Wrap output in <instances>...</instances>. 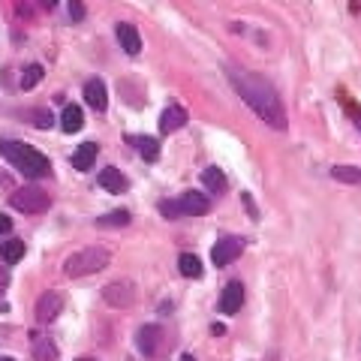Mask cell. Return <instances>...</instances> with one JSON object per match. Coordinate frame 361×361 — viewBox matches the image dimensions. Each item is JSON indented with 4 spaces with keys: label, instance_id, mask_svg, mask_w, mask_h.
Instances as JSON below:
<instances>
[{
    "label": "cell",
    "instance_id": "6da1fadb",
    "mask_svg": "<svg viewBox=\"0 0 361 361\" xmlns=\"http://www.w3.org/2000/svg\"><path fill=\"white\" fill-rule=\"evenodd\" d=\"M229 82L235 87L247 106L256 111V118H262L268 127L274 130H286V109H283V99L277 97V90L271 87L268 78L256 75L250 70H238V66H229Z\"/></svg>",
    "mask_w": 361,
    "mask_h": 361
},
{
    "label": "cell",
    "instance_id": "7a4b0ae2",
    "mask_svg": "<svg viewBox=\"0 0 361 361\" xmlns=\"http://www.w3.org/2000/svg\"><path fill=\"white\" fill-rule=\"evenodd\" d=\"M0 157H6V160L13 163L25 178H45V175L51 172L49 157H42L27 142H13V139L0 142Z\"/></svg>",
    "mask_w": 361,
    "mask_h": 361
},
{
    "label": "cell",
    "instance_id": "3957f363",
    "mask_svg": "<svg viewBox=\"0 0 361 361\" xmlns=\"http://www.w3.org/2000/svg\"><path fill=\"white\" fill-rule=\"evenodd\" d=\"M109 250L106 247H85V250L73 253L70 259L63 262V274L66 277H87V274H97L109 265Z\"/></svg>",
    "mask_w": 361,
    "mask_h": 361
},
{
    "label": "cell",
    "instance_id": "277c9868",
    "mask_svg": "<svg viewBox=\"0 0 361 361\" xmlns=\"http://www.w3.org/2000/svg\"><path fill=\"white\" fill-rule=\"evenodd\" d=\"M9 205H13L16 211H21V214H39V211H45L51 205V199H49L45 190L27 184V187H21V190H16V193L9 196Z\"/></svg>",
    "mask_w": 361,
    "mask_h": 361
},
{
    "label": "cell",
    "instance_id": "5b68a950",
    "mask_svg": "<svg viewBox=\"0 0 361 361\" xmlns=\"http://www.w3.org/2000/svg\"><path fill=\"white\" fill-rule=\"evenodd\" d=\"M241 253H244V241L238 238V235H226V238H220L217 244H214L211 259H214L217 268H223V265H232Z\"/></svg>",
    "mask_w": 361,
    "mask_h": 361
},
{
    "label": "cell",
    "instance_id": "8992f818",
    "mask_svg": "<svg viewBox=\"0 0 361 361\" xmlns=\"http://www.w3.org/2000/svg\"><path fill=\"white\" fill-rule=\"evenodd\" d=\"M103 301L109 307H130L135 301V289L127 283V280H121V283H109L103 289Z\"/></svg>",
    "mask_w": 361,
    "mask_h": 361
},
{
    "label": "cell",
    "instance_id": "52a82bcc",
    "mask_svg": "<svg viewBox=\"0 0 361 361\" xmlns=\"http://www.w3.org/2000/svg\"><path fill=\"white\" fill-rule=\"evenodd\" d=\"M135 343H139L142 355L154 358L157 349H160V343H163V329H160V325H142L139 334H135Z\"/></svg>",
    "mask_w": 361,
    "mask_h": 361
},
{
    "label": "cell",
    "instance_id": "ba28073f",
    "mask_svg": "<svg viewBox=\"0 0 361 361\" xmlns=\"http://www.w3.org/2000/svg\"><path fill=\"white\" fill-rule=\"evenodd\" d=\"M63 307V298L58 295V292H42L39 301H37V322H51V319H58V313Z\"/></svg>",
    "mask_w": 361,
    "mask_h": 361
},
{
    "label": "cell",
    "instance_id": "9c48e42d",
    "mask_svg": "<svg viewBox=\"0 0 361 361\" xmlns=\"http://www.w3.org/2000/svg\"><path fill=\"white\" fill-rule=\"evenodd\" d=\"M178 208H180V217H184V214L202 217V214H208V211H211V202H208V196L196 193V190H187V193L178 199Z\"/></svg>",
    "mask_w": 361,
    "mask_h": 361
},
{
    "label": "cell",
    "instance_id": "30bf717a",
    "mask_svg": "<svg viewBox=\"0 0 361 361\" xmlns=\"http://www.w3.org/2000/svg\"><path fill=\"white\" fill-rule=\"evenodd\" d=\"M99 187L109 190V193H115V196H121V193H127V190H130V180L123 178L121 169L106 166L103 172H99Z\"/></svg>",
    "mask_w": 361,
    "mask_h": 361
},
{
    "label": "cell",
    "instance_id": "8fae6325",
    "mask_svg": "<svg viewBox=\"0 0 361 361\" xmlns=\"http://www.w3.org/2000/svg\"><path fill=\"white\" fill-rule=\"evenodd\" d=\"M85 103L90 109H97V111L109 109V90H106V85L99 82V78H90V82H85Z\"/></svg>",
    "mask_w": 361,
    "mask_h": 361
},
{
    "label": "cell",
    "instance_id": "7c38bea8",
    "mask_svg": "<svg viewBox=\"0 0 361 361\" xmlns=\"http://www.w3.org/2000/svg\"><path fill=\"white\" fill-rule=\"evenodd\" d=\"M187 121H190V115H187L184 106H178V103L166 106V111L160 115V133H175V130L184 127Z\"/></svg>",
    "mask_w": 361,
    "mask_h": 361
},
{
    "label": "cell",
    "instance_id": "4fadbf2b",
    "mask_svg": "<svg viewBox=\"0 0 361 361\" xmlns=\"http://www.w3.org/2000/svg\"><path fill=\"white\" fill-rule=\"evenodd\" d=\"M244 304V286L238 283V280H232V283H226L223 295H220V310L223 313H238Z\"/></svg>",
    "mask_w": 361,
    "mask_h": 361
},
{
    "label": "cell",
    "instance_id": "5bb4252c",
    "mask_svg": "<svg viewBox=\"0 0 361 361\" xmlns=\"http://www.w3.org/2000/svg\"><path fill=\"white\" fill-rule=\"evenodd\" d=\"M115 37H118L121 49L127 51V54H139V51H142V37H139V30H135L133 25H127V21H121V25L115 27Z\"/></svg>",
    "mask_w": 361,
    "mask_h": 361
},
{
    "label": "cell",
    "instance_id": "9a60e30c",
    "mask_svg": "<svg viewBox=\"0 0 361 361\" xmlns=\"http://www.w3.org/2000/svg\"><path fill=\"white\" fill-rule=\"evenodd\" d=\"M97 154H99L97 142H85V145H78V148H75V154L70 157V163H73V169H78V172H87V169L94 166Z\"/></svg>",
    "mask_w": 361,
    "mask_h": 361
},
{
    "label": "cell",
    "instance_id": "2e32d148",
    "mask_svg": "<svg viewBox=\"0 0 361 361\" xmlns=\"http://www.w3.org/2000/svg\"><path fill=\"white\" fill-rule=\"evenodd\" d=\"M127 142L133 145V148H139V154L148 163H154L157 157H160V142H157V139H148V135H130Z\"/></svg>",
    "mask_w": 361,
    "mask_h": 361
},
{
    "label": "cell",
    "instance_id": "e0dca14e",
    "mask_svg": "<svg viewBox=\"0 0 361 361\" xmlns=\"http://www.w3.org/2000/svg\"><path fill=\"white\" fill-rule=\"evenodd\" d=\"M61 127L63 133H78L85 127V115H82V109H78L75 103H70L63 109V115H61Z\"/></svg>",
    "mask_w": 361,
    "mask_h": 361
},
{
    "label": "cell",
    "instance_id": "ac0fdd59",
    "mask_svg": "<svg viewBox=\"0 0 361 361\" xmlns=\"http://www.w3.org/2000/svg\"><path fill=\"white\" fill-rule=\"evenodd\" d=\"M202 180H205V187L211 190V193H226V175H223V169H217V166H208L205 172H202Z\"/></svg>",
    "mask_w": 361,
    "mask_h": 361
},
{
    "label": "cell",
    "instance_id": "d6986e66",
    "mask_svg": "<svg viewBox=\"0 0 361 361\" xmlns=\"http://www.w3.org/2000/svg\"><path fill=\"white\" fill-rule=\"evenodd\" d=\"M178 271H180L184 277H190V280L202 277V262H199V256H193V253H180V256H178Z\"/></svg>",
    "mask_w": 361,
    "mask_h": 361
},
{
    "label": "cell",
    "instance_id": "ffe728a7",
    "mask_svg": "<svg viewBox=\"0 0 361 361\" xmlns=\"http://www.w3.org/2000/svg\"><path fill=\"white\" fill-rule=\"evenodd\" d=\"M331 178L341 180V184H361V169H355V166H334Z\"/></svg>",
    "mask_w": 361,
    "mask_h": 361
},
{
    "label": "cell",
    "instance_id": "44dd1931",
    "mask_svg": "<svg viewBox=\"0 0 361 361\" xmlns=\"http://www.w3.org/2000/svg\"><path fill=\"white\" fill-rule=\"evenodd\" d=\"M0 256H4V262H9V265H16L21 256H25V241H18V238H13V241H6L4 247H0Z\"/></svg>",
    "mask_w": 361,
    "mask_h": 361
},
{
    "label": "cell",
    "instance_id": "7402d4cb",
    "mask_svg": "<svg viewBox=\"0 0 361 361\" xmlns=\"http://www.w3.org/2000/svg\"><path fill=\"white\" fill-rule=\"evenodd\" d=\"M42 75H45V70H42L39 63H30V66H25V73H21V90L37 87V85L42 82Z\"/></svg>",
    "mask_w": 361,
    "mask_h": 361
},
{
    "label": "cell",
    "instance_id": "603a6c76",
    "mask_svg": "<svg viewBox=\"0 0 361 361\" xmlns=\"http://www.w3.org/2000/svg\"><path fill=\"white\" fill-rule=\"evenodd\" d=\"M33 358L37 361H58V346L51 341H37L33 343Z\"/></svg>",
    "mask_w": 361,
    "mask_h": 361
},
{
    "label": "cell",
    "instance_id": "cb8c5ba5",
    "mask_svg": "<svg viewBox=\"0 0 361 361\" xmlns=\"http://www.w3.org/2000/svg\"><path fill=\"white\" fill-rule=\"evenodd\" d=\"M127 223H130V214L127 211H111V214L97 217V226H127Z\"/></svg>",
    "mask_w": 361,
    "mask_h": 361
},
{
    "label": "cell",
    "instance_id": "d4e9b609",
    "mask_svg": "<svg viewBox=\"0 0 361 361\" xmlns=\"http://www.w3.org/2000/svg\"><path fill=\"white\" fill-rule=\"evenodd\" d=\"M33 123H37V127H42V130H49L51 123H54L51 111H49V109H33Z\"/></svg>",
    "mask_w": 361,
    "mask_h": 361
},
{
    "label": "cell",
    "instance_id": "484cf974",
    "mask_svg": "<svg viewBox=\"0 0 361 361\" xmlns=\"http://www.w3.org/2000/svg\"><path fill=\"white\" fill-rule=\"evenodd\" d=\"M160 214H163V217H169V220H175V217H180L178 199H163V202H160Z\"/></svg>",
    "mask_w": 361,
    "mask_h": 361
},
{
    "label": "cell",
    "instance_id": "4316f807",
    "mask_svg": "<svg viewBox=\"0 0 361 361\" xmlns=\"http://www.w3.org/2000/svg\"><path fill=\"white\" fill-rule=\"evenodd\" d=\"M70 18L73 21H82L85 18V4H82V0H70Z\"/></svg>",
    "mask_w": 361,
    "mask_h": 361
},
{
    "label": "cell",
    "instance_id": "83f0119b",
    "mask_svg": "<svg viewBox=\"0 0 361 361\" xmlns=\"http://www.w3.org/2000/svg\"><path fill=\"white\" fill-rule=\"evenodd\" d=\"M6 232H13V220L6 214H0V235H6Z\"/></svg>",
    "mask_w": 361,
    "mask_h": 361
},
{
    "label": "cell",
    "instance_id": "f1b7e54d",
    "mask_svg": "<svg viewBox=\"0 0 361 361\" xmlns=\"http://www.w3.org/2000/svg\"><path fill=\"white\" fill-rule=\"evenodd\" d=\"M223 331H226V329H223L220 322H214V325H211V334H223Z\"/></svg>",
    "mask_w": 361,
    "mask_h": 361
},
{
    "label": "cell",
    "instance_id": "f546056e",
    "mask_svg": "<svg viewBox=\"0 0 361 361\" xmlns=\"http://www.w3.org/2000/svg\"><path fill=\"white\" fill-rule=\"evenodd\" d=\"M39 4H42V6H49V9H51L54 4H58V0H39Z\"/></svg>",
    "mask_w": 361,
    "mask_h": 361
},
{
    "label": "cell",
    "instance_id": "4dcf8cb0",
    "mask_svg": "<svg viewBox=\"0 0 361 361\" xmlns=\"http://www.w3.org/2000/svg\"><path fill=\"white\" fill-rule=\"evenodd\" d=\"M178 361H193V355H180Z\"/></svg>",
    "mask_w": 361,
    "mask_h": 361
},
{
    "label": "cell",
    "instance_id": "1f68e13d",
    "mask_svg": "<svg viewBox=\"0 0 361 361\" xmlns=\"http://www.w3.org/2000/svg\"><path fill=\"white\" fill-rule=\"evenodd\" d=\"M75 361H97V358H75Z\"/></svg>",
    "mask_w": 361,
    "mask_h": 361
},
{
    "label": "cell",
    "instance_id": "d6a6232c",
    "mask_svg": "<svg viewBox=\"0 0 361 361\" xmlns=\"http://www.w3.org/2000/svg\"><path fill=\"white\" fill-rule=\"evenodd\" d=\"M0 361H16V358H0Z\"/></svg>",
    "mask_w": 361,
    "mask_h": 361
}]
</instances>
